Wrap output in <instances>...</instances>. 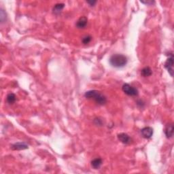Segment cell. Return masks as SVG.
I'll return each mask as SVG.
<instances>
[{
  "label": "cell",
  "mask_w": 174,
  "mask_h": 174,
  "mask_svg": "<svg viewBox=\"0 0 174 174\" xmlns=\"http://www.w3.org/2000/svg\"><path fill=\"white\" fill-rule=\"evenodd\" d=\"M65 7L64 4H57L53 8V12L55 14H58L61 12L63 8Z\"/></svg>",
  "instance_id": "7c38bea8"
},
{
  "label": "cell",
  "mask_w": 174,
  "mask_h": 174,
  "mask_svg": "<svg viewBox=\"0 0 174 174\" xmlns=\"http://www.w3.org/2000/svg\"><path fill=\"white\" fill-rule=\"evenodd\" d=\"M91 39H92V37L91 36H86L82 38V42L84 44H89L91 42Z\"/></svg>",
  "instance_id": "5bb4252c"
},
{
  "label": "cell",
  "mask_w": 174,
  "mask_h": 174,
  "mask_svg": "<svg viewBox=\"0 0 174 174\" xmlns=\"http://www.w3.org/2000/svg\"><path fill=\"white\" fill-rule=\"evenodd\" d=\"M84 97L88 99H92L97 103L100 105H104L107 102V99L100 91L91 90L85 92Z\"/></svg>",
  "instance_id": "7a4b0ae2"
},
{
  "label": "cell",
  "mask_w": 174,
  "mask_h": 174,
  "mask_svg": "<svg viewBox=\"0 0 174 174\" xmlns=\"http://www.w3.org/2000/svg\"><path fill=\"white\" fill-rule=\"evenodd\" d=\"M118 139L124 144H129L131 142V138L127 133H121L118 135Z\"/></svg>",
  "instance_id": "8992f818"
},
{
  "label": "cell",
  "mask_w": 174,
  "mask_h": 174,
  "mask_svg": "<svg viewBox=\"0 0 174 174\" xmlns=\"http://www.w3.org/2000/svg\"><path fill=\"white\" fill-rule=\"evenodd\" d=\"M165 67L166 68L168 71L169 74L171 75V77L173 76V57L171 54L170 57H169L167 59V61L165 63Z\"/></svg>",
  "instance_id": "277c9868"
},
{
  "label": "cell",
  "mask_w": 174,
  "mask_h": 174,
  "mask_svg": "<svg viewBox=\"0 0 174 174\" xmlns=\"http://www.w3.org/2000/svg\"><path fill=\"white\" fill-rule=\"evenodd\" d=\"M173 125L172 123H170V124H168L166 125L165 129V134L166 135L167 138H171L173 137Z\"/></svg>",
  "instance_id": "52a82bcc"
},
{
  "label": "cell",
  "mask_w": 174,
  "mask_h": 174,
  "mask_svg": "<svg viewBox=\"0 0 174 174\" xmlns=\"http://www.w3.org/2000/svg\"><path fill=\"white\" fill-rule=\"evenodd\" d=\"M110 63L112 67L116 68H121L125 67L127 63V58L122 54H114L110 58Z\"/></svg>",
  "instance_id": "6da1fadb"
},
{
  "label": "cell",
  "mask_w": 174,
  "mask_h": 174,
  "mask_svg": "<svg viewBox=\"0 0 174 174\" xmlns=\"http://www.w3.org/2000/svg\"><path fill=\"white\" fill-rule=\"evenodd\" d=\"M141 2L143 4H153L154 1H141Z\"/></svg>",
  "instance_id": "e0dca14e"
},
{
  "label": "cell",
  "mask_w": 174,
  "mask_h": 174,
  "mask_svg": "<svg viewBox=\"0 0 174 174\" xmlns=\"http://www.w3.org/2000/svg\"><path fill=\"white\" fill-rule=\"evenodd\" d=\"M87 3L89 4L91 6H93L95 4L97 3V1H92V0H91V1H87Z\"/></svg>",
  "instance_id": "2e32d148"
},
{
  "label": "cell",
  "mask_w": 174,
  "mask_h": 174,
  "mask_svg": "<svg viewBox=\"0 0 174 174\" xmlns=\"http://www.w3.org/2000/svg\"><path fill=\"white\" fill-rule=\"evenodd\" d=\"M141 133L143 137L145 139H150L153 135V129L150 127H144L141 130Z\"/></svg>",
  "instance_id": "5b68a950"
},
{
  "label": "cell",
  "mask_w": 174,
  "mask_h": 174,
  "mask_svg": "<svg viewBox=\"0 0 174 174\" xmlns=\"http://www.w3.org/2000/svg\"><path fill=\"white\" fill-rule=\"evenodd\" d=\"M88 23V19L87 17L82 16L78 20L76 23V27L78 29H83L86 27Z\"/></svg>",
  "instance_id": "9c48e42d"
},
{
  "label": "cell",
  "mask_w": 174,
  "mask_h": 174,
  "mask_svg": "<svg viewBox=\"0 0 174 174\" xmlns=\"http://www.w3.org/2000/svg\"><path fill=\"white\" fill-rule=\"evenodd\" d=\"M152 74H153V71H152L151 68L149 67H146L143 68L142 71H141V75H142L143 77L150 76Z\"/></svg>",
  "instance_id": "8fae6325"
},
{
  "label": "cell",
  "mask_w": 174,
  "mask_h": 174,
  "mask_svg": "<svg viewBox=\"0 0 174 174\" xmlns=\"http://www.w3.org/2000/svg\"><path fill=\"white\" fill-rule=\"evenodd\" d=\"M102 165V159L100 158H95L91 161V166L95 169H98Z\"/></svg>",
  "instance_id": "30bf717a"
},
{
  "label": "cell",
  "mask_w": 174,
  "mask_h": 174,
  "mask_svg": "<svg viewBox=\"0 0 174 174\" xmlns=\"http://www.w3.org/2000/svg\"><path fill=\"white\" fill-rule=\"evenodd\" d=\"M95 122L96 125H102V122H101V120L99 119V118H95Z\"/></svg>",
  "instance_id": "9a60e30c"
},
{
  "label": "cell",
  "mask_w": 174,
  "mask_h": 174,
  "mask_svg": "<svg viewBox=\"0 0 174 174\" xmlns=\"http://www.w3.org/2000/svg\"><path fill=\"white\" fill-rule=\"evenodd\" d=\"M28 145L24 142H18L16 144H13L11 148L13 150H21L28 149Z\"/></svg>",
  "instance_id": "ba28073f"
},
{
  "label": "cell",
  "mask_w": 174,
  "mask_h": 174,
  "mask_svg": "<svg viewBox=\"0 0 174 174\" xmlns=\"http://www.w3.org/2000/svg\"><path fill=\"white\" fill-rule=\"evenodd\" d=\"M16 95L14 93H9L7 95V97H6V100H7V102L10 104H12L14 103L15 101H16Z\"/></svg>",
  "instance_id": "4fadbf2b"
},
{
  "label": "cell",
  "mask_w": 174,
  "mask_h": 174,
  "mask_svg": "<svg viewBox=\"0 0 174 174\" xmlns=\"http://www.w3.org/2000/svg\"><path fill=\"white\" fill-rule=\"evenodd\" d=\"M122 90L125 94L129 96H137L138 95V90L129 84H124L122 87Z\"/></svg>",
  "instance_id": "3957f363"
}]
</instances>
